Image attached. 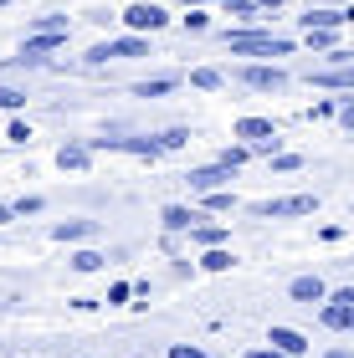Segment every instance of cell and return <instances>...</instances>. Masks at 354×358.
<instances>
[{
    "instance_id": "8fae6325",
    "label": "cell",
    "mask_w": 354,
    "mask_h": 358,
    "mask_svg": "<svg viewBox=\"0 0 354 358\" xmlns=\"http://www.w3.org/2000/svg\"><path fill=\"white\" fill-rule=\"evenodd\" d=\"M324 276H298V282L293 287H287V297H293V302H303V307H313V302H324Z\"/></svg>"
},
{
    "instance_id": "f1b7e54d",
    "label": "cell",
    "mask_w": 354,
    "mask_h": 358,
    "mask_svg": "<svg viewBox=\"0 0 354 358\" xmlns=\"http://www.w3.org/2000/svg\"><path fill=\"white\" fill-rule=\"evenodd\" d=\"M308 46L313 52H334V31H308Z\"/></svg>"
},
{
    "instance_id": "8d00e7d4",
    "label": "cell",
    "mask_w": 354,
    "mask_h": 358,
    "mask_svg": "<svg viewBox=\"0 0 354 358\" xmlns=\"http://www.w3.org/2000/svg\"><path fill=\"white\" fill-rule=\"evenodd\" d=\"M11 215H15V210H11V205H0V225H6V220H11Z\"/></svg>"
},
{
    "instance_id": "8992f818",
    "label": "cell",
    "mask_w": 354,
    "mask_h": 358,
    "mask_svg": "<svg viewBox=\"0 0 354 358\" xmlns=\"http://www.w3.org/2000/svg\"><path fill=\"white\" fill-rule=\"evenodd\" d=\"M118 21L134 31V36H144V31H165V26H170V10L154 6V0H134V6H128Z\"/></svg>"
},
{
    "instance_id": "30bf717a",
    "label": "cell",
    "mask_w": 354,
    "mask_h": 358,
    "mask_svg": "<svg viewBox=\"0 0 354 358\" xmlns=\"http://www.w3.org/2000/svg\"><path fill=\"white\" fill-rule=\"evenodd\" d=\"M267 343L278 348V353H287V358H303V353H308V338H303L298 328H272Z\"/></svg>"
},
{
    "instance_id": "ba28073f",
    "label": "cell",
    "mask_w": 354,
    "mask_h": 358,
    "mask_svg": "<svg viewBox=\"0 0 354 358\" xmlns=\"http://www.w3.org/2000/svg\"><path fill=\"white\" fill-rule=\"evenodd\" d=\"M236 77H241V83H247L252 92H282V87H287V72H282V67H262V62L241 67Z\"/></svg>"
},
{
    "instance_id": "4316f807",
    "label": "cell",
    "mask_w": 354,
    "mask_h": 358,
    "mask_svg": "<svg viewBox=\"0 0 354 358\" xmlns=\"http://www.w3.org/2000/svg\"><path fill=\"white\" fill-rule=\"evenodd\" d=\"M170 87H175V77H154V83L139 87V97H159V92H170Z\"/></svg>"
},
{
    "instance_id": "f546056e",
    "label": "cell",
    "mask_w": 354,
    "mask_h": 358,
    "mask_svg": "<svg viewBox=\"0 0 354 358\" xmlns=\"http://www.w3.org/2000/svg\"><path fill=\"white\" fill-rule=\"evenodd\" d=\"M6 138H11V143H31V123H26V118H15Z\"/></svg>"
},
{
    "instance_id": "cb8c5ba5",
    "label": "cell",
    "mask_w": 354,
    "mask_h": 358,
    "mask_svg": "<svg viewBox=\"0 0 354 358\" xmlns=\"http://www.w3.org/2000/svg\"><path fill=\"white\" fill-rule=\"evenodd\" d=\"M31 31H62V36H67V15H36Z\"/></svg>"
},
{
    "instance_id": "484cf974",
    "label": "cell",
    "mask_w": 354,
    "mask_h": 358,
    "mask_svg": "<svg viewBox=\"0 0 354 358\" xmlns=\"http://www.w3.org/2000/svg\"><path fill=\"white\" fill-rule=\"evenodd\" d=\"M272 169H278V174H293V169H303V159H298V154H272Z\"/></svg>"
},
{
    "instance_id": "5b68a950",
    "label": "cell",
    "mask_w": 354,
    "mask_h": 358,
    "mask_svg": "<svg viewBox=\"0 0 354 358\" xmlns=\"http://www.w3.org/2000/svg\"><path fill=\"white\" fill-rule=\"evenodd\" d=\"M262 220H293V215H313L318 210V194H282V200H262L252 205Z\"/></svg>"
},
{
    "instance_id": "9c48e42d",
    "label": "cell",
    "mask_w": 354,
    "mask_h": 358,
    "mask_svg": "<svg viewBox=\"0 0 354 358\" xmlns=\"http://www.w3.org/2000/svg\"><path fill=\"white\" fill-rule=\"evenodd\" d=\"M231 174H236V169H226V164H205V169H190V174H185V185L205 194V189H226V185H231Z\"/></svg>"
},
{
    "instance_id": "ac0fdd59",
    "label": "cell",
    "mask_w": 354,
    "mask_h": 358,
    "mask_svg": "<svg viewBox=\"0 0 354 358\" xmlns=\"http://www.w3.org/2000/svg\"><path fill=\"white\" fill-rule=\"evenodd\" d=\"M190 87H200V92H221V87H226V77H221L216 67H196V72H190Z\"/></svg>"
},
{
    "instance_id": "e0dca14e",
    "label": "cell",
    "mask_w": 354,
    "mask_h": 358,
    "mask_svg": "<svg viewBox=\"0 0 354 358\" xmlns=\"http://www.w3.org/2000/svg\"><path fill=\"white\" fill-rule=\"evenodd\" d=\"M226 225H190V241H196V246H226Z\"/></svg>"
},
{
    "instance_id": "3957f363",
    "label": "cell",
    "mask_w": 354,
    "mask_h": 358,
    "mask_svg": "<svg viewBox=\"0 0 354 358\" xmlns=\"http://www.w3.org/2000/svg\"><path fill=\"white\" fill-rule=\"evenodd\" d=\"M128 57H149V41L144 36H114V41H98L88 46V67H103V62H128Z\"/></svg>"
},
{
    "instance_id": "836d02e7",
    "label": "cell",
    "mask_w": 354,
    "mask_h": 358,
    "mask_svg": "<svg viewBox=\"0 0 354 358\" xmlns=\"http://www.w3.org/2000/svg\"><path fill=\"white\" fill-rule=\"evenodd\" d=\"M252 6H257V10H282L287 0H252Z\"/></svg>"
},
{
    "instance_id": "6da1fadb",
    "label": "cell",
    "mask_w": 354,
    "mask_h": 358,
    "mask_svg": "<svg viewBox=\"0 0 354 358\" xmlns=\"http://www.w3.org/2000/svg\"><path fill=\"white\" fill-rule=\"evenodd\" d=\"M221 46L231 57H287L293 52V41L272 36V31H221Z\"/></svg>"
},
{
    "instance_id": "d6986e66",
    "label": "cell",
    "mask_w": 354,
    "mask_h": 358,
    "mask_svg": "<svg viewBox=\"0 0 354 358\" xmlns=\"http://www.w3.org/2000/svg\"><path fill=\"white\" fill-rule=\"evenodd\" d=\"M205 210H211V215H231V210H236V194H231V189H205Z\"/></svg>"
},
{
    "instance_id": "52a82bcc",
    "label": "cell",
    "mask_w": 354,
    "mask_h": 358,
    "mask_svg": "<svg viewBox=\"0 0 354 358\" xmlns=\"http://www.w3.org/2000/svg\"><path fill=\"white\" fill-rule=\"evenodd\" d=\"M62 46H67L62 31H31V36L21 41V57H15V62H21V67H41V62L52 52H62Z\"/></svg>"
},
{
    "instance_id": "4dcf8cb0",
    "label": "cell",
    "mask_w": 354,
    "mask_h": 358,
    "mask_svg": "<svg viewBox=\"0 0 354 358\" xmlns=\"http://www.w3.org/2000/svg\"><path fill=\"white\" fill-rule=\"evenodd\" d=\"M21 103H26V92H15V87H0V108H11V113H15Z\"/></svg>"
},
{
    "instance_id": "603a6c76",
    "label": "cell",
    "mask_w": 354,
    "mask_h": 358,
    "mask_svg": "<svg viewBox=\"0 0 354 358\" xmlns=\"http://www.w3.org/2000/svg\"><path fill=\"white\" fill-rule=\"evenodd\" d=\"M221 10H226V15H241V21H257V6H252V0H221Z\"/></svg>"
},
{
    "instance_id": "83f0119b",
    "label": "cell",
    "mask_w": 354,
    "mask_h": 358,
    "mask_svg": "<svg viewBox=\"0 0 354 358\" xmlns=\"http://www.w3.org/2000/svg\"><path fill=\"white\" fill-rule=\"evenodd\" d=\"M11 210H15V215H36V210H41V194H21Z\"/></svg>"
},
{
    "instance_id": "7402d4cb",
    "label": "cell",
    "mask_w": 354,
    "mask_h": 358,
    "mask_svg": "<svg viewBox=\"0 0 354 358\" xmlns=\"http://www.w3.org/2000/svg\"><path fill=\"white\" fill-rule=\"evenodd\" d=\"M247 159H252V149H247V143H231V149L221 154L216 164H226V169H241V164H247Z\"/></svg>"
},
{
    "instance_id": "2e32d148",
    "label": "cell",
    "mask_w": 354,
    "mask_h": 358,
    "mask_svg": "<svg viewBox=\"0 0 354 358\" xmlns=\"http://www.w3.org/2000/svg\"><path fill=\"white\" fill-rule=\"evenodd\" d=\"M159 220H165V231H190V225L200 220V210H185V205H165V210H159Z\"/></svg>"
},
{
    "instance_id": "277c9868",
    "label": "cell",
    "mask_w": 354,
    "mask_h": 358,
    "mask_svg": "<svg viewBox=\"0 0 354 358\" xmlns=\"http://www.w3.org/2000/svg\"><path fill=\"white\" fill-rule=\"evenodd\" d=\"M329 333H354V287H339V292H324V307H318Z\"/></svg>"
},
{
    "instance_id": "7a4b0ae2",
    "label": "cell",
    "mask_w": 354,
    "mask_h": 358,
    "mask_svg": "<svg viewBox=\"0 0 354 358\" xmlns=\"http://www.w3.org/2000/svg\"><path fill=\"white\" fill-rule=\"evenodd\" d=\"M231 134L247 143L252 154H267V159L278 154V143H282V138H278V123H272V118H236Z\"/></svg>"
},
{
    "instance_id": "d6a6232c",
    "label": "cell",
    "mask_w": 354,
    "mask_h": 358,
    "mask_svg": "<svg viewBox=\"0 0 354 358\" xmlns=\"http://www.w3.org/2000/svg\"><path fill=\"white\" fill-rule=\"evenodd\" d=\"M205 26H211V21H205V15H200V10H190V15H185V31H196V36H200V31H205Z\"/></svg>"
},
{
    "instance_id": "7c38bea8",
    "label": "cell",
    "mask_w": 354,
    "mask_h": 358,
    "mask_svg": "<svg viewBox=\"0 0 354 358\" xmlns=\"http://www.w3.org/2000/svg\"><path fill=\"white\" fill-rule=\"evenodd\" d=\"M88 164H93V149H88V143H62V149H57V169L83 174Z\"/></svg>"
},
{
    "instance_id": "5bb4252c",
    "label": "cell",
    "mask_w": 354,
    "mask_h": 358,
    "mask_svg": "<svg viewBox=\"0 0 354 358\" xmlns=\"http://www.w3.org/2000/svg\"><path fill=\"white\" fill-rule=\"evenodd\" d=\"M98 231H103L98 220H62V225H52V236H57V241H93Z\"/></svg>"
},
{
    "instance_id": "44dd1931",
    "label": "cell",
    "mask_w": 354,
    "mask_h": 358,
    "mask_svg": "<svg viewBox=\"0 0 354 358\" xmlns=\"http://www.w3.org/2000/svg\"><path fill=\"white\" fill-rule=\"evenodd\" d=\"M154 143H159V154H165V149H185V143H190V128H165Z\"/></svg>"
},
{
    "instance_id": "74e56055",
    "label": "cell",
    "mask_w": 354,
    "mask_h": 358,
    "mask_svg": "<svg viewBox=\"0 0 354 358\" xmlns=\"http://www.w3.org/2000/svg\"><path fill=\"white\" fill-rule=\"evenodd\" d=\"M0 6H11V0H0Z\"/></svg>"
},
{
    "instance_id": "e575fe53",
    "label": "cell",
    "mask_w": 354,
    "mask_h": 358,
    "mask_svg": "<svg viewBox=\"0 0 354 358\" xmlns=\"http://www.w3.org/2000/svg\"><path fill=\"white\" fill-rule=\"evenodd\" d=\"M247 358H287V353H278V348H257V353H247Z\"/></svg>"
},
{
    "instance_id": "d590c367",
    "label": "cell",
    "mask_w": 354,
    "mask_h": 358,
    "mask_svg": "<svg viewBox=\"0 0 354 358\" xmlns=\"http://www.w3.org/2000/svg\"><path fill=\"white\" fill-rule=\"evenodd\" d=\"M324 358H354V353H349V348H329Z\"/></svg>"
},
{
    "instance_id": "1f68e13d",
    "label": "cell",
    "mask_w": 354,
    "mask_h": 358,
    "mask_svg": "<svg viewBox=\"0 0 354 358\" xmlns=\"http://www.w3.org/2000/svg\"><path fill=\"white\" fill-rule=\"evenodd\" d=\"M170 358H211L205 348H190V343H180V348H170Z\"/></svg>"
},
{
    "instance_id": "ffe728a7",
    "label": "cell",
    "mask_w": 354,
    "mask_h": 358,
    "mask_svg": "<svg viewBox=\"0 0 354 358\" xmlns=\"http://www.w3.org/2000/svg\"><path fill=\"white\" fill-rule=\"evenodd\" d=\"M231 262H236V256H231L226 246H205V256H200L205 271H231Z\"/></svg>"
},
{
    "instance_id": "9a60e30c",
    "label": "cell",
    "mask_w": 354,
    "mask_h": 358,
    "mask_svg": "<svg viewBox=\"0 0 354 358\" xmlns=\"http://www.w3.org/2000/svg\"><path fill=\"white\" fill-rule=\"evenodd\" d=\"M313 87H334V92H354V67H334V72H313Z\"/></svg>"
},
{
    "instance_id": "4fadbf2b",
    "label": "cell",
    "mask_w": 354,
    "mask_h": 358,
    "mask_svg": "<svg viewBox=\"0 0 354 358\" xmlns=\"http://www.w3.org/2000/svg\"><path fill=\"white\" fill-rule=\"evenodd\" d=\"M308 31H339V26H349V10H313L308 6V15H298Z\"/></svg>"
},
{
    "instance_id": "d4e9b609",
    "label": "cell",
    "mask_w": 354,
    "mask_h": 358,
    "mask_svg": "<svg viewBox=\"0 0 354 358\" xmlns=\"http://www.w3.org/2000/svg\"><path fill=\"white\" fill-rule=\"evenodd\" d=\"M98 266H103L98 251H77V256H72V271H98Z\"/></svg>"
}]
</instances>
